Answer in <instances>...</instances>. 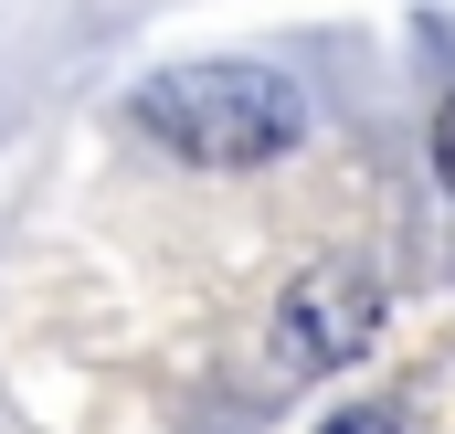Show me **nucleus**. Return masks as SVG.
<instances>
[{
    "instance_id": "f257e3e1",
    "label": "nucleus",
    "mask_w": 455,
    "mask_h": 434,
    "mask_svg": "<svg viewBox=\"0 0 455 434\" xmlns=\"http://www.w3.org/2000/svg\"><path fill=\"white\" fill-rule=\"evenodd\" d=\"M138 127L170 149V159H202V170H265L297 149L307 96L265 64H180V75H148L138 85Z\"/></svg>"
},
{
    "instance_id": "f03ea898",
    "label": "nucleus",
    "mask_w": 455,
    "mask_h": 434,
    "mask_svg": "<svg viewBox=\"0 0 455 434\" xmlns=\"http://www.w3.org/2000/svg\"><path fill=\"white\" fill-rule=\"evenodd\" d=\"M371 328H381V276L371 265H307L286 297H275V339H265V360L286 371V382H318V371H349L360 350H371Z\"/></svg>"
},
{
    "instance_id": "7ed1b4c3",
    "label": "nucleus",
    "mask_w": 455,
    "mask_h": 434,
    "mask_svg": "<svg viewBox=\"0 0 455 434\" xmlns=\"http://www.w3.org/2000/svg\"><path fill=\"white\" fill-rule=\"evenodd\" d=\"M435 181H445V191H455V96H445V107H435Z\"/></svg>"
},
{
    "instance_id": "20e7f679",
    "label": "nucleus",
    "mask_w": 455,
    "mask_h": 434,
    "mask_svg": "<svg viewBox=\"0 0 455 434\" xmlns=\"http://www.w3.org/2000/svg\"><path fill=\"white\" fill-rule=\"evenodd\" d=\"M318 434H403L392 414H339V424H318Z\"/></svg>"
}]
</instances>
